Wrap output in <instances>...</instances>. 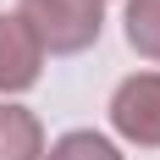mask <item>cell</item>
Instances as JSON below:
<instances>
[{"mask_svg":"<svg viewBox=\"0 0 160 160\" xmlns=\"http://www.w3.org/2000/svg\"><path fill=\"white\" fill-rule=\"evenodd\" d=\"M111 127L127 144L160 149V72H138L111 94Z\"/></svg>","mask_w":160,"mask_h":160,"instance_id":"obj_2","label":"cell"},{"mask_svg":"<svg viewBox=\"0 0 160 160\" xmlns=\"http://www.w3.org/2000/svg\"><path fill=\"white\" fill-rule=\"evenodd\" d=\"M44 160H122V155H116V144L99 138V132H66V138L50 144Z\"/></svg>","mask_w":160,"mask_h":160,"instance_id":"obj_6","label":"cell"},{"mask_svg":"<svg viewBox=\"0 0 160 160\" xmlns=\"http://www.w3.org/2000/svg\"><path fill=\"white\" fill-rule=\"evenodd\" d=\"M17 17L50 55H78L99 39V0H22Z\"/></svg>","mask_w":160,"mask_h":160,"instance_id":"obj_1","label":"cell"},{"mask_svg":"<svg viewBox=\"0 0 160 160\" xmlns=\"http://www.w3.org/2000/svg\"><path fill=\"white\" fill-rule=\"evenodd\" d=\"M0 160H44V127L22 105H0Z\"/></svg>","mask_w":160,"mask_h":160,"instance_id":"obj_4","label":"cell"},{"mask_svg":"<svg viewBox=\"0 0 160 160\" xmlns=\"http://www.w3.org/2000/svg\"><path fill=\"white\" fill-rule=\"evenodd\" d=\"M39 66H44V50L28 33V22L17 11H0V94H22L39 83Z\"/></svg>","mask_w":160,"mask_h":160,"instance_id":"obj_3","label":"cell"},{"mask_svg":"<svg viewBox=\"0 0 160 160\" xmlns=\"http://www.w3.org/2000/svg\"><path fill=\"white\" fill-rule=\"evenodd\" d=\"M127 44L144 61H160V0H127Z\"/></svg>","mask_w":160,"mask_h":160,"instance_id":"obj_5","label":"cell"}]
</instances>
